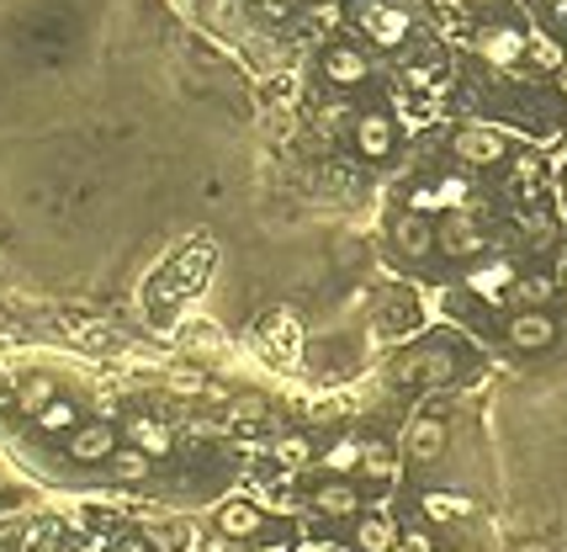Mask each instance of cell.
<instances>
[{
    "label": "cell",
    "mask_w": 567,
    "mask_h": 552,
    "mask_svg": "<svg viewBox=\"0 0 567 552\" xmlns=\"http://www.w3.org/2000/svg\"><path fill=\"white\" fill-rule=\"evenodd\" d=\"M351 144H356L360 159H388L398 150V123H392L388 112H356V123H351Z\"/></svg>",
    "instance_id": "52a82bcc"
},
{
    "label": "cell",
    "mask_w": 567,
    "mask_h": 552,
    "mask_svg": "<svg viewBox=\"0 0 567 552\" xmlns=\"http://www.w3.org/2000/svg\"><path fill=\"white\" fill-rule=\"evenodd\" d=\"M563 303H567V281H563Z\"/></svg>",
    "instance_id": "d590c367"
},
{
    "label": "cell",
    "mask_w": 567,
    "mask_h": 552,
    "mask_svg": "<svg viewBox=\"0 0 567 552\" xmlns=\"http://www.w3.org/2000/svg\"><path fill=\"white\" fill-rule=\"evenodd\" d=\"M398 552H441V548H435V537H430L424 526H409V531L398 537Z\"/></svg>",
    "instance_id": "f1b7e54d"
},
{
    "label": "cell",
    "mask_w": 567,
    "mask_h": 552,
    "mask_svg": "<svg viewBox=\"0 0 567 552\" xmlns=\"http://www.w3.org/2000/svg\"><path fill=\"white\" fill-rule=\"evenodd\" d=\"M504 340L514 351L536 356V351H552L557 345V319L546 308H514V319L504 324Z\"/></svg>",
    "instance_id": "5b68a950"
},
{
    "label": "cell",
    "mask_w": 567,
    "mask_h": 552,
    "mask_svg": "<svg viewBox=\"0 0 567 552\" xmlns=\"http://www.w3.org/2000/svg\"><path fill=\"white\" fill-rule=\"evenodd\" d=\"M22 552H59V526H54V521L27 526V537H22Z\"/></svg>",
    "instance_id": "4316f807"
},
{
    "label": "cell",
    "mask_w": 567,
    "mask_h": 552,
    "mask_svg": "<svg viewBox=\"0 0 567 552\" xmlns=\"http://www.w3.org/2000/svg\"><path fill=\"white\" fill-rule=\"evenodd\" d=\"M313 510L329 516V521H356L360 516V489L351 478H324L319 489H313Z\"/></svg>",
    "instance_id": "7c38bea8"
},
{
    "label": "cell",
    "mask_w": 567,
    "mask_h": 552,
    "mask_svg": "<svg viewBox=\"0 0 567 552\" xmlns=\"http://www.w3.org/2000/svg\"><path fill=\"white\" fill-rule=\"evenodd\" d=\"M260 340H266V351L276 356V362L298 356V319H292V313H270L266 330H260Z\"/></svg>",
    "instance_id": "2e32d148"
},
{
    "label": "cell",
    "mask_w": 567,
    "mask_h": 552,
    "mask_svg": "<svg viewBox=\"0 0 567 552\" xmlns=\"http://www.w3.org/2000/svg\"><path fill=\"white\" fill-rule=\"evenodd\" d=\"M557 91L567 96V64H563V69H557Z\"/></svg>",
    "instance_id": "d6a6232c"
},
{
    "label": "cell",
    "mask_w": 567,
    "mask_h": 552,
    "mask_svg": "<svg viewBox=\"0 0 567 552\" xmlns=\"http://www.w3.org/2000/svg\"><path fill=\"white\" fill-rule=\"evenodd\" d=\"M360 473H366L371 484H388V478H392V446H382V441H366V452H360Z\"/></svg>",
    "instance_id": "d4e9b609"
},
{
    "label": "cell",
    "mask_w": 567,
    "mask_h": 552,
    "mask_svg": "<svg viewBox=\"0 0 567 552\" xmlns=\"http://www.w3.org/2000/svg\"><path fill=\"white\" fill-rule=\"evenodd\" d=\"M360 452H366V441H356V435H345V441H334L324 452V467L329 478H351V473H360Z\"/></svg>",
    "instance_id": "ac0fdd59"
},
{
    "label": "cell",
    "mask_w": 567,
    "mask_h": 552,
    "mask_svg": "<svg viewBox=\"0 0 567 552\" xmlns=\"http://www.w3.org/2000/svg\"><path fill=\"white\" fill-rule=\"evenodd\" d=\"M451 154L462 165H472V170H488V165H499L509 154V139H504V128H493V123H467V128H456Z\"/></svg>",
    "instance_id": "7a4b0ae2"
},
{
    "label": "cell",
    "mask_w": 567,
    "mask_h": 552,
    "mask_svg": "<svg viewBox=\"0 0 567 552\" xmlns=\"http://www.w3.org/2000/svg\"><path fill=\"white\" fill-rule=\"evenodd\" d=\"M218 531L234 537V542H249V537L260 531V510H255L249 499H229V505L218 510Z\"/></svg>",
    "instance_id": "5bb4252c"
},
{
    "label": "cell",
    "mask_w": 567,
    "mask_h": 552,
    "mask_svg": "<svg viewBox=\"0 0 567 552\" xmlns=\"http://www.w3.org/2000/svg\"><path fill=\"white\" fill-rule=\"evenodd\" d=\"M478 48H482V59L493 64V69H520L525 54H531V37L514 27V22H493V27L478 32Z\"/></svg>",
    "instance_id": "ba28073f"
},
{
    "label": "cell",
    "mask_w": 567,
    "mask_h": 552,
    "mask_svg": "<svg viewBox=\"0 0 567 552\" xmlns=\"http://www.w3.org/2000/svg\"><path fill=\"white\" fill-rule=\"evenodd\" d=\"M456 552H478V548H456Z\"/></svg>",
    "instance_id": "e575fe53"
},
{
    "label": "cell",
    "mask_w": 567,
    "mask_h": 552,
    "mask_svg": "<svg viewBox=\"0 0 567 552\" xmlns=\"http://www.w3.org/2000/svg\"><path fill=\"white\" fill-rule=\"evenodd\" d=\"M467 287H472L478 298H488V303H499L509 287H514V266H509V261H488V266H478V272L467 276Z\"/></svg>",
    "instance_id": "9a60e30c"
},
{
    "label": "cell",
    "mask_w": 567,
    "mask_h": 552,
    "mask_svg": "<svg viewBox=\"0 0 567 552\" xmlns=\"http://www.w3.org/2000/svg\"><path fill=\"white\" fill-rule=\"evenodd\" d=\"M520 552H546V542H525V548H520Z\"/></svg>",
    "instance_id": "836d02e7"
},
{
    "label": "cell",
    "mask_w": 567,
    "mask_h": 552,
    "mask_svg": "<svg viewBox=\"0 0 567 552\" xmlns=\"http://www.w3.org/2000/svg\"><path fill=\"white\" fill-rule=\"evenodd\" d=\"M59 399V388H54V377H27V383H22V394H16V404H22V409H27L32 420H37V415H43V409H48V404Z\"/></svg>",
    "instance_id": "cb8c5ba5"
},
{
    "label": "cell",
    "mask_w": 567,
    "mask_h": 552,
    "mask_svg": "<svg viewBox=\"0 0 567 552\" xmlns=\"http://www.w3.org/2000/svg\"><path fill=\"white\" fill-rule=\"evenodd\" d=\"M546 298H552V276H514V287H509L514 308H541Z\"/></svg>",
    "instance_id": "603a6c76"
},
{
    "label": "cell",
    "mask_w": 567,
    "mask_h": 552,
    "mask_svg": "<svg viewBox=\"0 0 567 552\" xmlns=\"http://www.w3.org/2000/svg\"><path fill=\"white\" fill-rule=\"evenodd\" d=\"M435 208H446V213H456V208H467V181H456V176H446V181H441V191H435Z\"/></svg>",
    "instance_id": "83f0119b"
},
{
    "label": "cell",
    "mask_w": 567,
    "mask_h": 552,
    "mask_svg": "<svg viewBox=\"0 0 567 552\" xmlns=\"http://www.w3.org/2000/svg\"><path fill=\"white\" fill-rule=\"evenodd\" d=\"M118 452V430L107 420H86L80 430H69V457L75 462H112Z\"/></svg>",
    "instance_id": "8fae6325"
},
{
    "label": "cell",
    "mask_w": 567,
    "mask_h": 552,
    "mask_svg": "<svg viewBox=\"0 0 567 552\" xmlns=\"http://www.w3.org/2000/svg\"><path fill=\"white\" fill-rule=\"evenodd\" d=\"M86 420H80V409L69 399H54L43 415H37V430H48V435H69V430H80Z\"/></svg>",
    "instance_id": "44dd1931"
},
{
    "label": "cell",
    "mask_w": 567,
    "mask_h": 552,
    "mask_svg": "<svg viewBox=\"0 0 567 552\" xmlns=\"http://www.w3.org/2000/svg\"><path fill=\"white\" fill-rule=\"evenodd\" d=\"M482 223L467 208H456V213H441V223H435V250L441 255H451V261H472V255H482Z\"/></svg>",
    "instance_id": "3957f363"
},
{
    "label": "cell",
    "mask_w": 567,
    "mask_h": 552,
    "mask_svg": "<svg viewBox=\"0 0 567 552\" xmlns=\"http://www.w3.org/2000/svg\"><path fill=\"white\" fill-rule=\"evenodd\" d=\"M324 80L334 86V91H351V86H360V80H371L366 48H356V43H334V48H324Z\"/></svg>",
    "instance_id": "30bf717a"
},
{
    "label": "cell",
    "mask_w": 567,
    "mask_h": 552,
    "mask_svg": "<svg viewBox=\"0 0 567 552\" xmlns=\"http://www.w3.org/2000/svg\"><path fill=\"white\" fill-rule=\"evenodd\" d=\"M446 441H451V430L441 415H414L409 430H403V457L414 462V467H435V462L446 457Z\"/></svg>",
    "instance_id": "277c9868"
},
{
    "label": "cell",
    "mask_w": 567,
    "mask_h": 552,
    "mask_svg": "<svg viewBox=\"0 0 567 552\" xmlns=\"http://www.w3.org/2000/svg\"><path fill=\"white\" fill-rule=\"evenodd\" d=\"M525 64H536V69H563L567 64V43H557V37H531V54H525Z\"/></svg>",
    "instance_id": "484cf974"
},
{
    "label": "cell",
    "mask_w": 567,
    "mask_h": 552,
    "mask_svg": "<svg viewBox=\"0 0 567 552\" xmlns=\"http://www.w3.org/2000/svg\"><path fill=\"white\" fill-rule=\"evenodd\" d=\"M345 123H356L345 107H324V112H319V133H324V139H334V133H340Z\"/></svg>",
    "instance_id": "f546056e"
},
{
    "label": "cell",
    "mask_w": 567,
    "mask_h": 552,
    "mask_svg": "<svg viewBox=\"0 0 567 552\" xmlns=\"http://www.w3.org/2000/svg\"><path fill=\"white\" fill-rule=\"evenodd\" d=\"M208 383L197 377V372H176V394H202Z\"/></svg>",
    "instance_id": "1f68e13d"
},
{
    "label": "cell",
    "mask_w": 567,
    "mask_h": 552,
    "mask_svg": "<svg viewBox=\"0 0 567 552\" xmlns=\"http://www.w3.org/2000/svg\"><path fill=\"white\" fill-rule=\"evenodd\" d=\"M154 537H159V548H191V526H159Z\"/></svg>",
    "instance_id": "4dcf8cb0"
},
{
    "label": "cell",
    "mask_w": 567,
    "mask_h": 552,
    "mask_svg": "<svg viewBox=\"0 0 567 552\" xmlns=\"http://www.w3.org/2000/svg\"><path fill=\"white\" fill-rule=\"evenodd\" d=\"M127 435H133V446L149 452V457H165V452H170V430L159 426V420H149V415H138V420L127 426Z\"/></svg>",
    "instance_id": "ffe728a7"
},
{
    "label": "cell",
    "mask_w": 567,
    "mask_h": 552,
    "mask_svg": "<svg viewBox=\"0 0 567 552\" xmlns=\"http://www.w3.org/2000/svg\"><path fill=\"white\" fill-rule=\"evenodd\" d=\"M456 377V351L446 345H409L398 362H392V383H403V388H441Z\"/></svg>",
    "instance_id": "6da1fadb"
},
{
    "label": "cell",
    "mask_w": 567,
    "mask_h": 552,
    "mask_svg": "<svg viewBox=\"0 0 567 552\" xmlns=\"http://www.w3.org/2000/svg\"><path fill=\"white\" fill-rule=\"evenodd\" d=\"M388 240L403 261H424V255H435V223L419 213V208H403V213H392Z\"/></svg>",
    "instance_id": "8992f818"
},
{
    "label": "cell",
    "mask_w": 567,
    "mask_h": 552,
    "mask_svg": "<svg viewBox=\"0 0 567 552\" xmlns=\"http://www.w3.org/2000/svg\"><path fill=\"white\" fill-rule=\"evenodd\" d=\"M149 473H154L149 452H138V446H118V452H112V478H118V484H144Z\"/></svg>",
    "instance_id": "e0dca14e"
},
{
    "label": "cell",
    "mask_w": 567,
    "mask_h": 552,
    "mask_svg": "<svg viewBox=\"0 0 567 552\" xmlns=\"http://www.w3.org/2000/svg\"><path fill=\"white\" fill-rule=\"evenodd\" d=\"M398 521H392L388 510H371V516H356V552H398Z\"/></svg>",
    "instance_id": "4fadbf2b"
},
{
    "label": "cell",
    "mask_w": 567,
    "mask_h": 552,
    "mask_svg": "<svg viewBox=\"0 0 567 552\" xmlns=\"http://www.w3.org/2000/svg\"><path fill=\"white\" fill-rule=\"evenodd\" d=\"M356 22L366 37H377V48H403L409 32H414V16L398 11V5H360Z\"/></svg>",
    "instance_id": "9c48e42d"
},
{
    "label": "cell",
    "mask_w": 567,
    "mask_h": 552,
    "mask_svg": "<svg viewBox=\"0 0 567 552\" xmlns=\"http://www.w3.org/2000/svg\"><path fill=\"white\" fill-rule=\"evenodd\" d=\"M270 457L281 462L287 473H298V467H308V462H313V446H308V435H298V430H292V435H276Z\"/></svg>",
    "instance_id": "7402d4cb"
},
{
    "label": "cell",
    "mask_w": 567,
    "mask_h": 552,
    "mask_svg": "<svg viewBox=\"0 0 567 552\" xmlns=\"http://www.w3.org/2000/svg\"><path fill=\"white\" fill-rule=\"evenodd\" d=\"M419 505H424V516H430V521H467V516H472V499H462V494H446V489L424 494Z\"/></svg>",
    "instance_id": "d6986e66"
}]
</instances>
